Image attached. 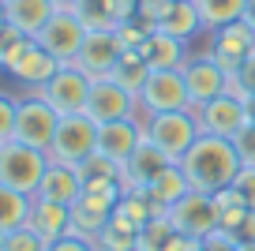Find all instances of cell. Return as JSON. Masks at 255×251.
<instances>
[{"mask_svg":"<svg viewBox=\"0 0 255 251\" xmlns=\"http://www.w3.org/2000/svg\"><path fill=\"white\" fill-rule=\"evenodd\" d=\"M135 53L146 60L150 71H173V68H184V60H188V45L165 30H150Z\"/></svg>","mask_w":255,"mask_h":251,"instance_id":"cell-18","label":"cell"},{"mask_svg":"<svg viewBox=\"0 0 255 251\" xmlns=\"http://www.w3.org/2000/svg\"><path fill=\"white\" fill-rule=\"evenodd\" d=\"M207 49L225 71H237L248 56H255V26H248L244 19H240V23H229V26H222V30H210Z\"/></svg>","mask_w":255,"mask_h":251,"instance_id":"cell-16","label":"cell"},{"mask_svg":"<svg viewBox=\"0 0 255 251\" xmlns=\"http://www.w3.org/2000/svg\"><path fill=\"white\" fill-rule=\"evenodd\" d=\"M248 120H252V124H255V98H252V102H248Z\"/></svg>","mask_w":255,"mask_h":251,"instance_id":"cell-46","label":"cell"},{"mask_svg":"<svg viewBox=\"0 0 255 251\" xmlns=\"http://www.w3.org/2000/svg\"><path fill=\"white\" fill-rule=\"evenodd\" d=\"M233 188H237L240 199L255 210V165H240V173H237V180H233Z\"/></svg>","mask_w":255,"mask_h":251,"instance_id":"cell-39","label":"cell"},{"mask_svg":"<svg viewBox=\"0 0 255 251\" xmlns=\"http://www.w3.org/2000/svg\"><path fill=\"white\" fill-rule=\"evenodd\" d=\"M45 154L49 161H60V165H83L90 154H98V120H90L87 113L60 117Z\"/></svg>","mask_w":255,"mask_h":251,"instance_id":"cell-4","label":"cell"},{"mask_svg":"<svg viewBox=\"0 0 255 251\" xmlns=\"http://www.w3.org/2000/svg\"><path fill=\"white\" fill-rule=\"evenodd\" d=\"M214 206H218V229L222 233H237L240 225H244V218L252 214V206L240 199V191L237 188H225V191H218L214 195Z\"/></svg>","mask_w":255,"mask_h":251,"instance_id":"cell-30","label":"cell"},{"mask_svg":"<svg viewBox=\"0 0 255 251\" xmlns=\"http://www.w3.org/2000/svg\"><path fill=\"white\" fill-rule=\"evenodd\" d=\"M180 75H184V83H188L191 109H195V105H207V102H214V98L225 94V75H229V71L210 56V49H203V53H188Z\"/></svg>","mask_w":255,"mask_h":251,"instance_id":"cell-8","label":"cell"},{"mask_svg":"<svg viewBox=\"0 0 255 251\" xmlns=\"http://www.w3.org/2000/svg\"><path fill=\"white\" fill-rule=\"evenodd\" d=\"M83 195V176L75 165H60V161H49L45 176H41L38 184V195L34 199H49V203H64V206H72L79 203Z\"/></svg>","mask_w":255,"mask_h":251,"instance_id":"cell-19","label":"cell"},{"mask_svg":"<svg viewBox=\"0 0 255 251\" xmlns=\"http://www.w3.org/2000/svg\"><path fill=\"white\" fill-rule=\"evenodd\" d=\"M15 139V98L0 94V146Z\"/></svg>","mask_w":255,"mask_h":251,"instance_id":"cell-36","label":"cell"},{"mask_svg":"<svg viewBox=\"0 0 255 251\" xmlns=\"http://www.w3.org/2000/svg\"><path fill=\"white\" fill-rule=\"evenodd\" d=\"M169 4H173V0H139V19H143L146 26H158V19L169 11Z\"/></svg>","mask_w":255,"mask_h":251,"instance_id":"cell-41","label":"cell"},{"mask_svg":"<svg viewBox=\"0 0 255 251\" xmlns=\"http://www.w3.org/2000/svg\"><path fill=\"white\" fill-rule=\"evenodd\" d=\"M94 248L98 251H135L139 248V225H131L124 214L113 210V218L105 221V229L98 233Z\"/></svg>","mask_w":255,"mask_h":251,"instance_id":"cell-25","label":"cell"},{"mask_svg":"<svg viewBox=\"0 0 255 251\" xmlns=\"http://www.w3.org/2000/svg\"><path fill=\"white\" fill-rule=\"evenodd\" d=\"M237 79H240V87H244L248 102H252V98H255V56H248V60L237 68Z\"/></svg>","mask_w":255,"mask_h":251,"instance_id":"cell-43","label":"cell"},{"mask_svg":"<svg viewBox=\"0 0 255 251\" xmlns=\"http://www.w3.org/2000/svg\"><path fill=\"white\" fill-rule=\"evenodd\" d=\"M56 4L53 0H4V23L15 26L26 38H38L41 26L53 19Z\"/></svg>","mask_w":255,"mask_h":251,"instance_id":"cell-20","label":"cell"},{"mask_svg":"<svg viewBox=\"0 0 255 251\" xmlns=\"http://www.w3.org/2000/svg\"><path fill=\"white\" fill-rule=\"evenodd\" d=\"M169 165H176V161H169V157L161 154V150L154 146L150 139H143V142H139V150L124 161V176H120V180H124V191L150 188V184L158 180L161 173H165Z\"/></svg>","mask_w":255,"mask_h":251,"instance_id":"cell-17","label":"cell"},{"mask_svg":"<svg viewBox=\"0 0 255 251\" xmlns=\"http://www.w3.org/2000/svg\"><path fill=\"white\" fill-rule=\"evenodd\" d=\"M79 169V176H83V184H90V180H120L124 176V169H120L113 157H105V154H90L83 165H75ZM124 184V180H120Z\"/></svg>","mask_w":255,"mask_h":251,"instance_id":"cell-31","label":"cell"},{"mask_svg":"<svg viewBox=\"0 0 255 251\" xmlns=\"http://www.w3.org/2000/svg\"><path fill=\"white\" fill-rule=\"evenodd\" d=\"M109 79L117 87H124L128 94H139V90L146 87V79H150V68H146V60L135 53V49H128V53H120V60L113 64Z\"/></svg>","mask_w":255,"mask_h":251,"instance_id":"cell-27","label":"cell"},{"mask_svg":"<svg viewBox=\"0 0 255 251\" xmlns=\"http://www.w3.org/2000/svg\"><path fill=\"white\" fill-rule=\"evenodd\" d=\"M87 117L98 124H109V120H128L139 117V102L135 94H128L124 87H117L113 79H94L87 94Z\"/></svg>","mask_w":255,"mask_h":251,"instance_id":"cell-12","label":"cell"},{"mask_svg":"<svg viewBox=\"0 0 255 251\" xmlns=\"http://www.w3.org/2000/svg\"><path fill=\"white\" fill-rule=\"evenodd\" d=\"M120 41H117V34L113 30H87V38H83V45H79V53H75V68L83 71V75H90V79H109V71H113V64L120 60Z\"/></svg>","mask_w":255,"mask_h":251,"instance_id":"cell-15","label":"cell"},{"mask_svg":"<svg viewBox=\"0 0 255 251\" xmlns=\"http://www.w3.org/2000/svg\"><path fill=\"white\" fill-rule=\"evenodd\" d=\"M60 124V113L34 90L26 98H15V142H26L34 150H49Z\"/></svg>","mask_w":255,"mask_h":251,"instance_id":"cell-5","label":"cell"},{"mask_svg":"<svg viewBox=\"0 0 255 251\" xmlns=\"http://www.w3.org/2000/svg\"><path fill=\"white\" fill-rule=\"evenodd\" d=\"M195 120H199V131L203 135H218V139H237V131L244 124H252L248 120V102H240V98H214V102L207 105H195Z\"/></svg>","mask_w":255,"mask_h":251,"instance_id":"cell-11","label":"cell"},{"mask_svg":"<svg viewBox=\"0 0 255 251\" xmlns=\"http://www.w3.org/2000/svg\"><path fill=\"white\" fill-rule=\"evenodd\" d=\"M146 139V120L143 117H128V120H109L98 124V154L113 157L124 169V161L139 150V142Z\"/></svg>","mask_w":255,"mask_h":251,"instance_id":"cell-13","label":"cell"},{"mask_svg":"<svg viewBox=\"0 0 255 251\" xmlns=\"http://www.w3.org/2000/svg\"><path fill=\"white\" fill-rule=\"evenodd\" d=\"M244 23L255 26V0H248V11H244Z\"/></svg>","mask_w":255,"mask_h":251,"instance_id":"cell-44","label":"cell"},{"mask_svg":"<svg viewBox=\"0 0 255 251\" xmlns=\"http://www.w3.org/2000/svg\"><path fill=\"white\" fill-rule=\"evenodd\" d=\"M4 244H8V233H4V229H0V251H4Z\"/></svg>","mask_w":255,"mask_h":251,"instance_id":"cell-48","label":"cell"},{"mask_svg":"<svg viewBox=\"0 0 255 251\" xmlns=\"http://www.w3.org/2000/svg\"><path fill=\"white\" fill-rule=\"evenodd\" d=\"M184 244H188V236L169 221V214H161V218H150L139 229V248L135 251H180Z\"/></svg>","mask_w":255,"mask_h":251,"instance_id":"cell-24","label":"cell"},{"mask_svg":"<svg viewBox=\"0 0 255 251\" xmlns=\"http://www.w3.org/2000/svg\"><path fill=\"white\" fill-rule=\"evenodd\" d=\"M45 251H98V248H94V240H83V236L68 233V236H60V240H49Z\"/></svg>","mask_w":255,"mask_h":251,"instance_id":"cell-42","label":"cell"},{"mask_svg":"<svg viewBox=\"0 0 255 251\" xmlns=\"http://www.w3.org/2000/svg\"><path fill=\"white\" fill-rule=\"evenodd\" d=\"M26 225H30L38 236H45V240H60V236L72 233V206L49 203V199H34L30 221H26Z\"/></svg>","mask_w":255,"mask_h":251,"instance_id":"cell-21","label":"cell"},{"mask_svg":"<svg viewBox=\"0 0 255 251\" xmlns=\"http://www.w3.org/2000/svg\"><path fill=\"white\" fill-rule=\"evenodd\" d=\"M26 41H30V38H26V34H19L15 26H8V23L0 26V68H8V64L15 60V53L26 45Z\"/></svg>","mask_w":255,"mask_h":251,"instance_id":"cell-35","label":"cell"},{"mask_svg":"<svg viewBox=\"0 0 255 251\" xmlns=\"http://www.w3.org/2000/svg\"><path fill=\"white\" fill-rule=\"evenodd\" d=\"M199 251H240V240L218 229V233H210V236L199 240Z\"/></svg>","mask_w":255,"mask_h":251,"instance_id":"cell-40","label":"cell"},{"mask_svg":"<svg viewBox=\"0 0 255 251\" xmlns=\"http://www.w3.org/2000/svg\"><path fill=\"white\" fill-rule=\"evenodd\" d=\"M146 191H150V199H154V203H158L161 210L169 214V206L180 203V199L191 191V184H188V176H184L180 165H169V169H165V173H161V176H158V180H154Z\"/></svg>","mask_w":255,"mask_h":251,"instance_id":"cell-29","label":"cell"},{"mask_svg":"<svg viewBox=\"0 0 255 251\" xmlns=\"http://www.w3.org/2000/svg\"><path fill=\"white\" fill-rule=\"evenodd\" d=\"M4 71H8L15 83H23V87L38 90V87H45L49 79L60 71V60H56V56L49 53V49L41 45L38 38H30V41H26V45L15 53V60H11Z\"/></svg>","mask_w":255,"mask_h":251,"instance_id":"cell-14","label":"cell"},{"mask_svg":"<svg viewBox=\"0 0 255 251\" xmlns=\"http://www.w3.org/2000/svg\"><path fill=\"white\" fill-rule=\"evenodd\" d=\"M139 102V117H154V113H176V109H191V94L184 83L180 68L173 71H150L146 87L135 94Z\"/></svg>","mask_w":255,"mask_h":251,"instance_id":"cell-6","label":"cell"},{"mask_svg":"<svg viewBox=\"0 0 255 251\" xmlns=\"http://www.w3.org/2000/svg\"><path fill=\"white\" fill-rule=\"evenodd\" d=\"M49 169V154L45 150H34L26 142H4L0 146V184L23 191V195H38V184Z\"/></svg>","mask_w":255,"mask_h":251,"instance_id":"cell-3","label":"cell"},{"mask_svg":"<svg viewBox=\"0 0 255 251\" xmlns=\"http://www.w3.org/2000/svg\"><path fill=\"white\" fill-rule=\"evenodd\" d=\"M83 38H87V26H83V19L75 15V8H56L53 19H49V23L41 26V34H38V41H41V45H45L60 64H72V60H75Z\"/></svg>","mask_w":255,"mask_h":251,"instance_id":"cell-9","label":"cell"},{"mask_svg":"<svg viewBox=\"0 0 255 251\" xmlns=\"http://www.w3.org/2000/svg\"><path fill=\"white\" fill-rule=\"evenodd\" d=\"M154 30H165V34H173V38H180L184 45H188L195 34H203V19H199L195 0H173V4H169V11L158 19V26H154Z\"/></svg>","mask_w":255,"mask_h":251,"instance_id":"cell-23","label":"cell"},{"mask_svg":"<svg viewBox=\"0 0 255 251\" xmlns=\"http://www.w3.org/2000/svg\"><path fill=\"white\" fill-rule=\"evenodd\" d=\"M45 248H49V240H45V236H38L30 225L8 233V244H4V251H45Z\"/></svg>","mask_w":255,"mask_h":251,"instance_id":"cell-33","label":"cell"},{"mask_svg":"<svg viewBox=\"0 0 255 251\" xmlns=\"http://www.w3.org/2000/svg\"><path fill=\"white\" fill-rule=\"evenodd\" d=\"M150 30H154V26H146L143 19H128V23H120V26H117L113 34H117L120 49L128 53V49H139V45H143V38H146Z\"/></svg>","mask_w":255,"mask_h":251,"instance_id":"cell-34","label":"cell"},{"mask_svg":"<svg viewBox=\"0 0 255 251\" xmlns=\"http://www.w3.org/2000/svg\"><path fill=\"white\" fill-rule=\"evenodd\" d=\"M199 135L203 131H199V120H195V109H176V113H154V117H146V139H150L169 161H180Z\"/></svg>","mask_w":255,"mask_h":251,"instance_id":"cell-2","label":"cell"},{"mask_svg":"<svg viewBox=\"0 0 255 251\" xmlns=\"http://www.w3.org/2000/svg\"><path fill=\"white\" fill-rule=\"evenodd\" d=\"M176 165L184 169L191 191L218 195V191L233 188V180H237V173H240V154H237V146H233V139L199 135Z\"/></svg>","mask_w":255,"mask_h":251,"instance_id":"cell-1","label":"cell"},{"mask_svg":"<svg viewBox=\"0 0 255 251\" xmlns=\"http://www.w3.org/2000/svg\"><path fill=\"white\" fill-rule=\"evenodd\" d=\"M30 206H34L30 195L8 188V184H0V229H4V233L23 229L26 221H30Z\"/></svg>","mask_w":255,"mask_h":251,"instance_id":"cell-28","label":"cell"},{"mask_svg":"<svg viewBox=\"0 0 255 251\" xmlns=\"http://www.w3.org/2000/svg\"><path fill=\"white\" fill-rule=\"evenodd\" d=\"M0 26H4V0H0Z\"/></svg>","mask_w":255,"mask_h":251,"instance_id":"cell-49","label":"cell"},{"mask_svg":"<svg viewBox=\"0 0 255 251\" xmlns=\"http://www.w3.org/2000/svg\"><path fill=\"white\" fill-rule=\"evenodd\" d=\"M75 15L83 19L87 30H117V23L109 19V11H105L102 0H79V4H75Z\"/></svg>","mask_w":255,"mask_h":251,"instance_id":"cell-32","label":"cell"},{"mask_svg":"<svg viewBox=\"0 0 255 251\" xmlns=\"http://www.w3.org/2000/svg\"><path fill=\"white\" fill-rule=\"evenodd\" d=\"M240 251H255V240H248V244H240Z\"/></svg>","mask_w":255,"mask_h":251,"instance_id":"cell-47","label":"cell"},{"mask_svg":"<svg viewBox=\"0 0 255 251\" xmlns=\"http://www.w3.org/2000/svg\"><path fill=\"white\" fill-rule=\"evenodd\" d=\"M105 11H109L113 23H128V19H139V0H102Z\"/></svg>","mask_w":255,"mask_h":251,"instance_id":"cell-38","label":"cell"},{"mask_svg":"<svg viewBox=\"0 0 255 251\" xmlns=\"http://www.w3.org/2000/svg\"><path fill=\"white\" fill-rule=\"evenodd\" d=\"M199 8V19H203V30H222L229 23H240L248 11V0H195Z\"/></svg>","mask_w":255,"mask_h":251,"instance_id":"cell-26","label":"cell"},{"mask_svg":"<svg viewBox=\"0 0 255 251\" xmlns=\"http://www.w3.org/2000/svg\"><path fill=\"white\" fill-rule=\"evenodd\" d=\"M233 146H237V154H240V165H255V124L240 127L237 139H233Z\"/></svg>","mask_w":255,"mask_h":251,"instance_id":"cell-37","label":"cell"},{"mask_svg":"<svg viewBox=\"0 0 255 251\" xmlns=\"http://www.w3.org/2000/svg\"><path fill=\"white\" fill-rule=\"evenodd\" d=\"M113 210H117L113 203H102L94 195H79V203H72V233L83 236V240H98V233L113 218Z\"/></svg>","mask_w":255,"mask_h":251,"instance_id":"cell-22","label":"cell"},{"mask_svg":"<svg viewBox=\"0 0 255 251\" xmlns=\"http://www.w3.org/2000/svg\"><path fill=\"white\" fill-rule=\"evenodd\" d=\"M169 221L180 229L188 240H203V236L218 233V206L214 195H203V191H188L180 203L169 206Z\"/></svg>","mask_w":255,"mask_h":251,"instance_id":"cell-10","label":"cell"},{"mask_svg":"<svg viewBox=\"0 0 255 251\" xmlns=\"http://www.w3.org/2000/svg\"><path fill=\"white\" fill-rule=\"evenodd\" d=\"M90 83L94 79L83 75L75 64H60L53 79H49L45 87H38V94L53 105L60 117H75V113H87V94H90Z\"/></svg>","mask_w":255,"mask_h":251,"instance_id":"cell-7","label":"cell"},{"mask_svg":"<svg viewBox=\"0 0 255 251\" xmlns=\"http://www.w3.org/2000/svg\"><path fill=\"white\" fill-rule=\"evenodd\" d=\"M56 8H75V4H79V0H53Z\"/></svg>","mask_w":255,"mask_h":251,"instance_id":"cell-45","label":"cell"}]
</instances>
